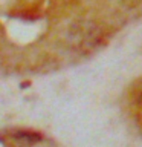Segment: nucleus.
Wrapping results in <instances>:
<instances>
[]
</instances>
